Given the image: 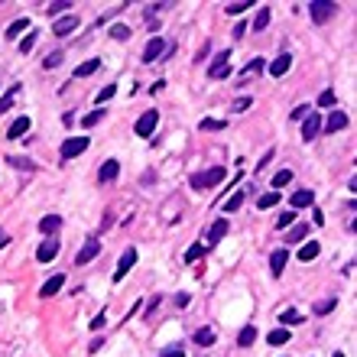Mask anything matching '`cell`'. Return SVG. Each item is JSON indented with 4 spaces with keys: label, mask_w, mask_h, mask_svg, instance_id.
Wrapping results in <instances>:
<instances>
[{
    "label": "cell",
    "mask_w": 357,
    "mask_h": 357,
    "mask_svg": "<svg viewBox=\"0 0 357 357\" xmlns=\"http://www.w3.org/2000/svg\"><path fill=\"white\" fill-rule=\"evenodd\" d=\"M279 321H283V325H299L302 312H296V308H283V312H279Z\"/></svg>",
    "instance_id": "836d02e7"
},
{
    "label": "cell",
    "mask_w": 357,
    "mask_h": 357,
    "mask_svg": "<svg viewBox=\"0 0 357 357\" xmlns=\"http://www.w3.org/2000/svg\"><path fill=\"white\" fill-rule=\"evenodd\" d=\"M331 357H344V354H341V351H338V354H331Z\"/></svg>",
    "instance_id": "680465c9"
},
{
    "label": "cell",
    "mask_w": 357,
    "mask_h": 357,
    "mask_svg": "<svg viewBox=\"0 0 357 357\" xmlns=\"http://www.w3.org/2000/svg\"><path fill=\"white\" fill-rule=\"evenodd\" d=\"M30 127H33L30 114H23V117H17V120L10 123V130H7V136H10V140H20V136H26V133H30Z\"/></svg>",
    "instance_id": "9a60e30c"
},
{
    "label": "cell",
    "mask_w": 357,
    "mask_h": 357,
    "mask_svg": "<svg viewBox=\"0 0 357 357\" xmlns=\"http://www.w3.org/2000/svg\"><path fill=\"white\" fill-rule=\"evenodd\" d=\"M289 68H292V56H289V52H279V56L270 62V75H273V78H283Z\"/></svg>",
    "instance_id": "5bb4252c"
},
{
    "label": "cell",
    "mask_w": 357,
    "mask_h": 357,
    "mask_svg": "<svg viewBox=\"0 0 357 357\" xmlns=\"http://www.w3.org/2000/svg\"><path fill=\"white\" fill-rule=\"evenodd\" d=\"M192 338H195V344H198V347H211V344L218 341V334L211 331V328H198V331L192 334Z\"/></svg>",
    "instance_id": "603a6c76"
},
{
    "label": "cell",
    "mask_w": 357,
    "mask_h": 357,
    "mask_svg": "<svg viewBox=\"0 0 357 357\" xmlns=\"http://www.w3.org/2000/svg\"><path fill=\"white\" fill-rule=\"evenodd\" d=\"M169 52V43L162 36H153L146 46H143V62H156V59H162Z\"/></svg>",
    "instance_id": "5b68a950"
},
{
    "label": "cell",
    "mask_w": 357,
    "mask_h": 357,
    "mask_svg": "<svg viewBox=\"0 0 357 357\" xmlns=\"http://www.w3.org/2000/svg\"><path fill=\"white\" fill-rule=\"evenodd\" d=\"M7 166L23 169V172H36V162H33V159H23V156H10V159H7Z\"/></svg>",
    "instance_id": "4316f807"
},
{
    "label": "cell",
    "mask_w": 357,
    "mask_h": 357,
    "mask_svg": "<svg viewBox=\"0 0 357 357\" xmlns=\"http://www.w3.org/2000/svg\"><path fill=\"white\" fill-rule=\"evenodd\" d=\"M318 133H321V117H318L315 111H308V114H305V120H302V140L312 143Z\"/></svg>",
    "instance_id": "52a82bcc"
},
{
    "label": "cell",
    "mask_w": 357,
    "mask_h": 357,
    "mask_svg": "<svg viewBox=\"0 0 357 357\" xmlns=\"http://www.w3.org/2000/svg\"><path fill=\"white\" fill-rule=\"evenodd\" d=\"M289 224H296V211H292V208L283 211V215L276 218V228H289Z\"/></svg>",
    "instance_id": "b9f144b4"
},
{
    "label": "cell",
    "mask_w": 357,
    "mask_h": 357,
    "mask_svg": "<svg viewBox=\"0 0 357 357\" xmlns=\"http://www.w3.org/2000/svg\"><path fill=\"white\" fill-rule=\"evenodd\" d=\"M344 127H347V114L344 111H331L328 120H321V130H325V133H338V130H344Z\"/></svg>",
    "instance_id": "7c38bea8"
},
{
    "label": "cell",
    "mask_w": 357,
    "mask_h": 357,
    "mask_svg": "<svg viewBox=\"0 0 357 357\" xmlns=\"http://www.w3.org/2000/svg\"><path fill=\"white\" fill-rule=\"evenodd\" d=\"M321 253V247H318V240H305V244H302V250L296 253V257L302 260V263H312L315 257H318Z\"/></svg>",
    "instance_id": "d6986e66"
},
{
    "label": "cell",
    "mask_w": 357,
    "mask_h": 357,
    "mask_svg": "<svg viewBox=\"0 0 357 357\" xmlns=\"http://www.w3.org/2000/svg\"><path fill=\"white\" fill-rule=\"evenodd\" d=\"M334 101H338V94L328 88V91H321L318 94V107H334Z\"/></svg>",
    "instance_id": "ab89813d"
},
{
    "label": "cell",
    "mask_w": 357,
    "mask_h": 357,
    "mask_svg": "<svg viewBox=\"0 0 357 357\" xmlns=\"http://www.w3.org/2000/svg\"><path fill=\"white\" fill-rule=\"evenodd\" d=\"M78 26H81V20L68 13V17H62V20H56V23H52V36H59V39H62V36H72Z\"/></svg>",
    "instance_id": "ba28073f"
},
{
    "label": "cell",
    "mask_w": 357,
    "mask_h": 357,
    "mask_svg": "<svg viewBox=\"0 0 357 357\" xmlns=\"http://www.w3.org/2000/svg\"><path fill=\"white\" fill-rule=\"evenodd\" d=\"M17 91H20V88L13 85V88H10V94H7V98H0V114H4V111H10V107H13V94H17Z\"/></svg>",
    "instance_id": "f6af8a7d"
},
{
    "label": "cell",
    "mask_w": 357,
    "mask_h": 357,
    "mask_svg": "<svg viewBox=\"0 0 357 357\" xmlns=\"http://www.w3.org/2000/svg\"><path fill=\"white\" fill-rule=\"evenodd\" d=\"M33 43H36V30H30V33H26V36H23V39H20V46H17V49H20V52H23V56H30V49H33Z\"/></svg>",
    "instance_id": "8d00e7d4"
},
{
    "label": "cell",
    "mask_w": 357,
    "mask_h": 357,
    "mask_svg": "<svg viewBox=\"0 0 357 357\" xmlns=\"http://www.w3.org/2000/svg\"><path fill=\"white\" fill-rule=\"evenodd\" d=\"M244 33H247V23H237V26H234V39H240Z\"/></svg>",
    "instance_id": "9f6ffc18"
},
{
    "label": "cell",
    "mask_w": 357,
    "mask_h": 357,
    "mask_svg": "<svg viewBox=\"0 0 357 357\" xmlns=\"http://www.w3.org/2000/svg\"><path fill=\"white\" fill-rule=\"evenodd\" d=\"M114 94H117V85H104V88L98 91V98H94V101H98V104H107Z\"/></svg>",
    "instance_id": "74e56055"
},
{
    "label": "cell",
    "mask_w": 357,
    "mask_h": 357,
    "mask_svg": "<svg viewBox=\"0 0 357 357\" xmlns=\"http://www.w3.org/2000/svg\"><path fill=\"white\" fill-rule=\"evenodd\" d=\"M198 127H202V130H224V127H228V120H215V117H205L202 123H198Z\"/></svg>",
    "instance_id": "60d3db41"
},
{
    "label": "cell",
    "mask_w": 357,
    "mask_h": 357,
    "mask_svg": "<svg viewBox=\"0 0 357 357\" xmlns=\"http://www.w3.org/2000/svg\"><path fill=\"white\" fill-rule=\"evenodd\" d=\"M273 156H276V153H273V149H266V153H263V159H260V162H257V172H263V166H266V162H270V159H273Z\"/></svg>",
    "instance_id": "816d5d0a"
},
{
    "label": "cell",
    "mask_w": 357,
    "mask_h": 357,
    "mask_svg": "<svg viewBox=\"0 0 357 357\" xmlns=\"http://www.w3.org/2000/svg\"><path fill=\"white\" fill-rule=\"evenodd\" d=\"M308 111H312V107H308V104H299L296 111L289 114V120H305V114H308Z\"/></svg>",
    "instance_id": "c3c4849f"
},
{
    "label": "cell",
    "mask_w": 357,
    "mask_h": 357,
    "mask_svg": "<svg viewBox=\"0 0 357 357\" xmlns=\"http://www.w3.org/2000/svg\"><path fill=\"white\" fill-rule=\"evenodd\" d=\"M30 30V20L26 17H20V20H13L10 26H7V39H17V36H23V33Z\"/></svg>",
    "instance_id": "cb8c5ba5"
},
{
    "label": "cell",
    "mask_w": 357,
    "mask_h": 357,
    "mask_svg": "<svg viewBox=\"0 0 357 357\" xmlns=\"http://www.w3.org/2000/svg\"><path fill=\"white\" fill-rule=\"evenodd\" d=\"M101 344H104V338H94V341H91V347H88V351H91V354H98V351H101Z\"/></svg>",
    "instance_id": "db71d44e"
},
{
    "label": "cell",
    "mask_w": 357,
    "mask_h": 357,
    "mask_svg": "<svg viewBox=\"0 0 357 357\" xmlns=\"http://www.w3.org/2000/svg\"><path fill=\"white\" fill-rule=\"evenodd\" d=\"M334 305H338V299H325V302H318V305H315V315H328V312H334Z\"/></svg>",
    "instance_id": "7bdbcfd3"
},
{
    "label": "cell",
    "mask_w": 357,
    "mask_h": 357,
    "mask_svg": "<svg viewBox=\"0 0 357 357\" xmlns=\"http://www.w3.org/2000/svg\"><path fill=\"white\" fill-rule=\"evenodd\" d=\"M266 26H270V7H263V10L257 13V20H253V30H266Z\"/></svg>",
    "instance_id": "d590c367"
},
{
    "label": "cell",
    "mask_w": 357,
    "mask_h": 357,
    "mask_svg": "<svg viewBox=\"0 0 357 357\" xmlns=\"http://www.w3.org/2000/svg\"><path fill=\"white\" fill-rule=\"evenodd\" d=\"M56 257H59V237H46L36 250V260L39 263H52Z\"/></svg>",
    "instance_id": "30bf717a"
},
{
    "label": "cell",
    "mask_w": 357,
    "mask_h": 357,
    "mask_svg": "<svg viewBox=\"0 0 357 357\" xmlns=\"http://www.w3.org/2000/svg\"><path fill=\"white\" fill-rule=\"evenodd\" d=\"M175 305H182V308L189 305V292H178V296H175Z\"/></svg>",
    "instance_id": "11a10c76"
},
{
    "label": "cell",
    "mask_w": 357,
    "mask_h": 357,
    "mask_svg": "<svg viewBox=\"0 0 357 357\" xmlns=\"http://www.w3.org/2000/svg\"><path fill=\"white\" fill-rule=\"evenodd\" d=\"M224 234H228V221H224V218H218V221H211V228H208V247H215L218 240H221Z\"/></svg>",
    "instance_id": "e0dca14e"
},
{
    "label": "cell",
    "mask_w": 357,
    "mask_h": 357,
    "mask_svg": "<svg viewBox=\"0 0 357 357\" xmlns=\"http://www.w3.org/2000/svg\"><path fill=\"white\" fill-rule=\"evenodd\" d=\"M312 202H315V192H308V189H299L296 195L289 198V208H292V211H299V208H308Z\"/></svg>",
    "instance_id": "ac0fdd59"
},
{
    "label": "cell",
    "mask_w": 357,
    "mask_h": 357,
    "mask_svg": "<svg viewBox=\"0 0 357 357\" xmlns=\"http://www.w3.org/2000/svg\"><path fill=\"white\" fill-rule=\"evenodd\" d=\"M59 228H62V218H59V215H46L43 221H39V231H43L46 237H56Z\"/></svg>",
    "instance_id": "ffe728a7"
},
{
    "label": "cell",
    "mask_w": 357,
    "mask_h": 357,
    "mask_svg": "<svg viewBox=\"0 0 357 357\" xmlns=\"http://www.w3.org/2000/svg\"><path fill=\"white\" fill-rule=\"evenodd\" d=\"M104 117H107V111H104V107H98V111H91V114H85V117H81V127H98Z\"/></svg>",
    "instance_id": "f546056e"
},
{
    "label": "cell",
    "mask_w": 357,
    "mask_h": 357,
    "mask_svg": "<svg viewBox=\"0 0 357 357\" xmlns=\"http://www.w3.org/2000/svg\"><path fill=\"white\" fill-rule=\"evenodd\" d=\"M98 253H101V240H98V237H88V240H85V247L78 250V257H75V263L85 266V263H91Z\"/></svg>",
    "instance_id": "9c48e42d"
},
{
    "label": "cell",
    "mask_w": 357,
    "mask_h": 357,
    "mask_svg": "<svg viewBox=\"0 0 357 357\" xmlns=\"http://www.w3.org/2000/svg\"><path fill=\"white\" fill-rule=\"evenodd\" d=\"M247 7H250V4H247V0H237V4H228V7H224V10H228L231 17H237V13H244Z\"/></svg>",
    "instance_id": "bcb514c9"
},
{
    "label": "cell",
    "mask_w": 357,
    "mask_h": 357,
    "mask_svg": "<svg viewBox=\"0 0 357 357\" xmlns=\"http://www.w3.org/2000/svg\"><path fill=\"white\" fill-rule=\"evenodd\" d=\"M88 146H91L88 136H68V140L62 143V159H75V156H81Z\"/></svg>",
    "instance_id": "7a4b0ae2"
},
{
    "label": "cell",
    "mask_w": 357,
    "mask_h": 357,
    "mask_svg": "<svg viewBox=\"0 0 357 357\" xmlns=\"http://www.w3.org/2000/svg\"><path fill=\"white\" fill-rule=\"evenodd\" d=\"M136 257H140V253H136L133 247L120 253V260H117V270H114V283H123V276H127V273L136 266Z\"/></svg>",
    "instance_id": "277c9868"
},
{
    "label": "cell",
    "mask_w": 357,
    "mask_h": 357,
    "mask_svg": "<svg viewBox=\"0 0 357 357\" xmlns=\"http://www.w3.org/2000/svg\"><path fill=\"white\" fill-rule=\"evenodd\" d=\"M292 338V331H289V328H273V331L270 334H266V344H273V347H279V344H286V341H289Z\"/></svg>",
    "instance_id": "44dd1931"
},
{
    "label": "cell",
    "mask_w": 357,
    "mask_h": 357,
    "mask_svg": "<svg viewBox=\"0 0 357 357\" xmlns=\"http://www.w3.org/2000/svg\"><path fill=\"white\" fill-rule=\"evenodd\" d=\"M253 104V98H237L234 101V104H231V107H234V114H240V111H247V107H250Z\"/></svg>",
    "instance_id": "681fc988"
},
{
    "label": "cell",
    "mask_w": 357,
    "mask_h": 357,
    "mask_svg": "<svg viewBox=\"0 0 357 357\" xmlns=\"http://www.w3.org/2000/svg\"><path fill=\"white\" fill-rule=\"evenodd\" d=\"M7 244H10V234H7V231H4V228H0V250H4V247H7Z\"/></svg>",
    "instance_id": "6f0895ef"
},
{
    "label": "cell",
    "mask_w": 357,
    "mask_h": 357,
    "mask_svg": "<svg viewBox=\"0 0 357 357\" xmlns=\"http://www.w3.org/2000/svg\"><path fill=\"white\" fill-rule=\"evenodd\" d=\"M224 178H228V169L224 166H211L208 172H195L189 178L192 189H218V185H224Z\"/></svg>",
    "instance_id": "6da1fadb"
},
{
    "label": "cell",
    "mask_w": 357,
    "mask_h": 357,
    "mask_svg": "<svg viewBox=\"0 0 357 357\" xmlns=\"http://www.w3.org/2000/svg\"><path fill=\"white\" fill-rule=\"evenodd\" d=\"M202 257H205V244H192L189 250L182 253V260H185V263H198Z\"/></svg>",
    "instance_id": "f1b7e54d"
},
{
    "label": "cell",
    "mask_w": 357,
    "mask_h": 357,
    "mask_svg": "<svg viewBox=\"0 0 357 357\" xmlns=\"http://www.w3.org/2000/svg\"><path fill=\"white\" fill-rule=\"evenodd\" d=\"M117 172H120V162H117V159H107V162H101L98 178L107 185V182H114V178H117Z\"/></svg>",
    "instance_id": "2e32d148"
},
{
    "label": "cell",
    "mask_w": 357,
    "mask_h": 357,
    "mask_svg": "<svg viewBox=\"0 0 357 357\" xmlns=\"http://www.w3.org/2000/svg\"><path fill=\"white\" fill-rule=\"evenodd\" d=\"M279 202H283V198H279V192H266V195H260L257 208H260V211H266V208H276Z\"/></svg>",
    "instance_id": "83f0119b"
},
{
    "label": "cell",
    "mask_w": 357,
    "mask_h": 357,
    "mask_svg": "<svg viewBox=\"0 0 357 357\" xmlns=\"http://www.w3.org/2000/svg\"><path fill=\"white\" fill-rule=\"evenodd\" d=\"M68 7H72V4H68V0H56V4H49V13H52V17H56V13H65Z\"/></svg>",
    "instance_id": "7dc6e473"
},
{
    "label": "cell",
    "mask_w": 357,
    "mask_h": 357,
    "mask_svg": "<svg viewBox=\"0 0 357 357\" xmlns=\"http://www.w3.org/2000/svg\"><path fill=\"white\" fill-rule=\"evenodd\" d=\"M312 224H315V228H321V224H325V215H321L318 208H315V215H312Z\"/></svg>",
    "instance_id": "f5cc1de1"
},
{
    "label": "cell",
    "mask_w": 357,
    "mask_h": 357,
    "mask_svg": "<svg viewBox=\"0 0 357 357\" xmlns=\"http://www.w3.org/2000/svg\"><path fill=\"white\" fill-rule=\"evenodd\" d=\"M62 286H65V276L56 273V276H49L43 286H39V299H52L56 292H62Z\"/></svg>",
    "instance_id": "4fadbf2b"
},
{
    "label": "cell",
    "mask_w": 357,
    "mask_h": 357,
    "mask_svg": "<svg viewBox=\"0 0 357 357\" xmlns=\"http://www.w3.org/2000/svg\"><path fill=\"white\" fill-rule=\"evenodd\" d=\"M101 68V59H88V62H81L78 68H75V78H88V75H94Z\"/></svg>",
    "instance_id": "d4e9b609"
},
{
    "label": "cell",
    "mask_w": 357,
    "mask_h": 357,
    "mask_svg": "<svg viewBox=\"0 0 357 357\" xmlns=\"http://www.w3.org/2000/svg\"><path fill=\"white\" fill-rule=\"evenodd\" d=\"M240 202H244V192H240V189H237V192H234V195H231V198H228V202H224V211H228V215H231V211H237V208H240Z\"/></svg>",
    "instance_id": "f35d334b"
},
{
    "label": "cell",
    "mask_w": 357,
    "mask_h": 357,
    "mask_svg": "<svg viewBox=\"0 0 357 357\" xmlns=\"http://www.w3.org/2000/svg\"><path fill=\"white\" fill-rule=\"evenodd\" d=\"M305 237H308V224H292V231H289V244H302Z\"/></svg>",
    "instance_id": "1f68e13d"
},
{
    "label": "cell",
    "mask_w": 357,
    "mask_h": 357,
    "mask_svg": "<svg viewBox=\"0 0 357 357\" xmlns=\"http://www.w3.org/2000/svg\"><path fill=\"white\" fill-rule=\"evenodd\" d=\"M289 182H292V169H279V172L273 175V192L283 189V185H289Z\"/></svg>",
    "instance_id": "d6a6232c"
},
{
    "label": "cell",
    "mask_w": 357,
    "mask_h": 357,
    "mask_svg": "<svg viewBox=\"0 0 357 357\" xmlns=\"http://www.w3.org/2000/svg\"><path fill=\"white\" fill-rule=\"evenodd\" d=\"M286 260H289V250H286V247H279V250H273V253H270V273H273V279L283 276Z\"/></svg>",
    "instance_id": "8fae6325"
},
{
    "label": "cell",
    "mask_w": 357,
    "mask_h": 357,
    "mask_svg": "<svg viewBox=\"0 0 357 357\" xmlns=\"http://www.w3.org/2000/svg\"><path fill=\"white\" fill-rule=\"evenodd\" d=\"M62 59H65V52H62V49L49 52V56L43 59V68H59V65H62Z\"/></svg>",
    "instance_id": "e575fe53"
},
{
    "label": "cell",
    "mask_w": 357,
    "mask_h": 357,
    "mask_svg": "<svg viewBox=\"0 0 357 357\" xmlns=\"http://www.w3.org/2000/svg\"><path fill=\"white\" fill-rule=\"evenodd\" d=\"M156 123H159V111H153V107H149V111H143L140 114V120H136V133L140 136H153V130H156Z\"/></svg>",
    "instance_id": "8992f818"
},
{
    "label": "cell",
    "mask_w": 357,
    "mask_h": 357,
    "mask_svg": "<svg viewBox=\"0 0 357 357\" xmlns=\"http://www.w3.org/2000/svg\"><path fill=\"white\" fill-rule=\"evenodd\" d=\"M253 341H257V328H253V325L240 328V334H237V347H250Z\"/></svg>",
    "instance_id": "484cf974"
},
{
    "label": "cell",
    "mask_w": 357,
    "mask_h": 357,
    "mask_svg": "<svg viewBox=\"0 0 357 357\" xmlns=\"http://www.w3.org/2000/svg\"><path fill=\"white\" fill-rule=\"evenodd\" d=\"M107 36H111V39H117V43H123V39H130V26H123V23H114L111 30H107Z\"/></svg>",
    "instance_id": "4dcf8cb0"
},
{
    "label": "cell",
    "mask_w": 357,
    "mask_h": 357,
    "mask_svg": "<svg viewBox=\"0 0 357 357\" xmlns=\"http://www.w3.org/2000/svg\"><path fill=\"white\" fill-rule=\"evenodd\" d=\"M228 59H231V49H221L215 59H211V65H208V75H211V78H215L221 68H228Z\"/></svg>",
    "instance_id": "7402d4cb"
},
{
    "label": "cell",
    "mask_w": 357,
    "mask_h": 357,
    "mask_svg": "<svg viewBox=\"0 0 357 357\" xmlns=\"http://www.w3.org/2000/svg\"><path fill=\"white\" fill-rule=\"evenodd\" d=\"M308 13H312L315 23H328V20L338 13V4H328V0H315V4H308Z\"/></svg>",
    "instance_id": "3957f363"
},
{
    "label": "cell",
    "mask_w": 357,
    "mask_h": 357,
    "mask_svg": "<svg viewBox=\"0 0 357 357\" xmlns=\"http://www.w3.org/2000/svg\"><path fill=\"white\" fill-rule=\"evenodd\" d=\"M260 68H266V62H263V59H250V62L244 65V75H253V72H260Z\"/></svg>",
    "instance_id": "ee69618b"
},
{
    "label": "cell",
    "mask_w": 357,
    "mask_h": 357,
    "mask_svg": "<svg viewBox=\"0 0 357 357\" xmlns=\"http://www.w3.org/2000/svg\"><path fill=\"white\" fill-rule=\"evenodd\" d=\"M159 357H185L182 347H166V351H159Z\"/></svg>",
    "instance_id": "f907efd6"
}]
</instances>
